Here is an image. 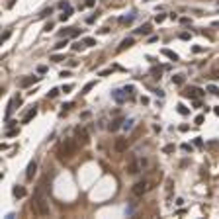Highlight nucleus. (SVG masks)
I'll return each mask as SVG.
<instances>
[{"instance_id": "obj_1", "label": "nucleus", "mask_w": 219, "mask_h": 219, "mask_svg": "<svg viewBox=\"0 0 219 219\" xmlns=\"http://www.w3.org/2000/svg\"><path fill=\"white\" fill-rule=\"evenodd\" d=\"M77 153V141L74 139H67L59 149V159H71Z\"/></svg>"}, {"instance_id": "obj_2", "label": "nucleus", "mask_w": 219, "mask_h": 219, "mask_svg": "<svg viewBox=\"0 0 219 219\" xmlns=\"http://www.w3.org/2000/svg\"><path fill=\"white\" fill-rule=\"evenodd\" d=\"M149 188H151V186H149L145 180H139V182H135V184H133V188H131V194H133L135 198H141V196L147 192Z\"/></svg>"}, {"instance_id": "obj_3", "label": "nucleus", "mask_w": 219, "mask_h": 219, "mask_svg": "<svg viewBox=\"0 0 219 219\" xmlns=\"http://www.w3.org/2000/svg\"><path fill=\"white\" fill-rule=\"evenodd\" d=\"M74 137H77V141L82 143V145H88V141H90V135H88V131H86L84 127L74 129Z\"/></svg>"}, {"instance_id": "obj_4", "label": "nucleus", "mask_w": 219, "mask_h": 219, "mask_svg": "<svg viewBox=\"0 0 219 219\" xmlns=\"http://www.w3.org/2000/svg\"><path fill=\"white\" fill-rule=\"evenodd\" d=\"M141 168H143V166H141V161H139V159H131V161L127 162L125 170H127V174H137Z\"/></svg>"}, {"instance_id": "obj_5", "label": "nucleus", "mask_w": 219, "mask_h": 219, "mask_svg": "<svg viewBox=\"0 0 219 219\" xmlns=\"http://www.w3.org/2000/svg\"><path fill=\"white\" fill-rule=\"evenodd\" d=\"M206 92L201 90V88H198V86H190L186 92H184V96L186 98H190V100H194V98H200V96H204Z\"/></svg>"}, {"instance_id": "obj_6", "label": "nucleus", "mask_w": 219, "mask_h": 219, "mask_svg": "<svg viewBox=\"0 0 219 219\" xmlns=\"http://www.w3.org/2000/svg\"><path fill=\"white\" fill-rule=\"evenodd\" d=\"M112 98H114L117 104H123L125 100H127V92L125 90H114L112 92Z\"/></svg>"}, {"instance_id": "obj_7", "label": "nucleus", "mask_w": 219, "mask_h": 219, "mask_svg": "<svg viewBox=\"0 0 219 219\" xmlns=\"http://www.w3.org/2000/svg\"><path fill=\"white\" fill-rule=\"evenodd\" d=\"M127 145H129L127 139H116L114 149H116V153H123V151H127Z\"/></svg>"}, {"instance_id": "obj_8", "label": "nucleus", "mask_w": 219, "mask_h": 219, "mask_svg": "<svg viewBox=\"0 0 219 219\" xmlns=\"http://www.w3.org/2000/svg\"><path fill=\"white\" fill-rule=\"evenodd\" d=\"M35 170H37V162L32 161L27 164V170H26V178L27 180H33V176H35Z\"/></svg>"}, {"instance_id": "obj_9", "label": "nucleus", "mask_w": 219, "mask_h": 219, "mask_svg": "<svg viewBox=\"0 0 219 219\" xmlns=\"http://www.w3.org/2000/svg\"><path fill=\"white\" fill-rule=\"evenodd\" d=\"M37 80H39V77H26V78L20 80V86H22V88H27V86H32L33 82H37Z\"/></svg>"}, {"instance_id": "obj_10", "label": "nucleus", "mask_w": 219, "mask_h": 219, "mask_svg": "<svg viewBox=\"0 0 219 219\" xmlns=\"http://www.w3.org/2000/svg\"><path fill=\"white\" fill-rule=\"evenodd\" d=\"M35 116H37V108L33 106V108L29 110V112H27L26 116H24V119H22V123H29V121H32V119H33V117H35Z\"/></svg>"}, {"instance_id": "obj_11", "label": "nucleus", "mask_w": 219, "mask_h": 219, "mask_svg": "<svg viewBox=\"0 0 219 219\" xmlns=\"http://www.w3.org/2000/svg\"><path fill=\"white\" fill-rule=\"evenodd\" d=\"M119 127H123V117H116L114 121L110 123V131H117Z\"/></svg>"}, {"instance_id": "obj_12", "label": "nucleus", "mask_w": 219, "mask_h": 219, "mask_svg": "<svg viewBox=\"0 0 219 219\" xmlns=\"http://www.w3.org/2000/svg\"><path fill=\"white\" fill-rule=\"evenodd\" d=\"M135 33L137 35H149L151 33V24H143L139 29H135Z\"/></svg>"}, {"instance_id": "obj_13", "label": "nucleus", "mask_w": 219, "mask_h": 219, "mask_svg": "<svg viewBox=\"0 0 219 219\" xmlns=\"http://www.w3.org/2000/svg\"><path fill=\"white\" fill-rule=\"evenodd\" d=\"M12 194L16 196V198H24V196H26V188H24V186H20V184H18V186H14Z\"/></svg>"}, {"instance_id": "obj_14", "label": "nucleus", "mask_w": 219, "mask_h": 219, "mask_svg": "<svg viewBox=\"0 0 219 219\" xmlns=\"http://www.w3.org/2000/svg\"><path fill=\"white\" fill-rule=\"evenodd\" d=\"M133 45V37H127V39H123L121 41V45L117 47V51H123V49H127V47Z\"/></svg>"}, {"instance_id": "obj_15", "label": "nucleus", "mask_w": 219, "mask_h": 219, "mask_svg": "<svg viewBox=\"0 0 219 219\" xmlns=\"http://www.w3.org/2000/svg\"><path fill=\"white\" fill-rule=\"evenodd\" d=\"M162 55H164V57H168V59H170V61H178V55H176V53H174V51H170V49H162Z\"/></svg>"}, {"instance_id": "obj_16", "label": "nucleus", "mask_w": 219, "mask_h": 219, "mask_svg": "<svg viewBox=\"0 0 219 219\" xmlns=\"http://www.w3.org/2000/svg\"><path fill=\"white\" fill-rule=\"evenodd\" d=\"M71 14H72V8H67V10H65V12L61 14V16H59V20H61V22H67Z\"/></svg>"}, {"instance_id": "obj_17", "label": "nucleus", "mask_w": 219, "mask_h": 219, "mask_svg": "<svg viewBox=\"0 0 219 219\" xmlns=\"http://www.w3.org/2000/svg\"><path fill=\"white\" fill-rule=\"evenodd\" d=\"M14 106H16V100H12V102L8 104V110H6V119H10V116L14 114Z\"/></svg>"}, {"instance_id": "obj_18", "label": "nucleus", "mask_w": 219, "mask_h": 219, "mask_svg": "<svg viewBox=\"0 0 219 219\" xmlns=\"http://www.w3.org/2000/svg\"><path fill=\"white\" fill-rule=\"evenodd\" d=\"M184 80H186L184 74H174L172 77V84H184Z\"/></svg>"}, {"instance_id": "obj_19", "label": "nucleus", "mask_w": 219, "mask_h": 219, "mask_svg": "<svg viewBox=\"0 0 219 219\" xmlns=\"http://www.w3.org/2000/svg\"><path fill=\"white\" fill-rule=\"evenodd\" d=\"M94 86H96V82H94V80H92V82H86V84H84V88H82V94H88Z\"/></svg>"}, {"instance_id": "obj_20", "label": "nucleus", "mask_w": 219, "mask_h": 219, "mask_svg": "<svg viewBox=\"0 0 219 219\" xmlns=\"http://www.w3.org/2000/svg\"><path fill=\"white\" fill-rule=\"evenodd\" d=\"M82 41H84V45H88V47H94V45H96V39H94V37H84Z\"/></svg>"}, {"instance_id": "obj_21", "label": "nucleus", "mask_w": 219, "mask_h": 219, "mask_svg": "<svg viewBox=\"0 0 219 219\" xmlns=\"http://www.w3.org/2000/svg\"><path fill=\"white\" fill-rule=\"evenodd\" d=\"M207 92H209V94H213V96H217V94H219V88L215 86V84H209V86H207Z\"/></svg>"}, {"instance_id": "obj_22", "label": "nucleus", "mask_w": 219, "mask_h": 219, "mask_svg": "<svg viewBox=\"0 0 219 219\" xmlns=\"http://www.w3.org/2000/svg\"><path fill=\"white\" fill-rule=\"evenodd\" d=\"M51 61H55V63H61V61H65V55H59V53H53V55H51Z\"/></svg>"}, {"instance_id": "obj_23", "label": "nucleus", "mask_w": 219, "mask_h": 219, "mask_svg": "<svg viewBox=\"0 0 219 219\" xmlns=\"http://www.w3.org/2000/svg\"><path fill=\"white\" fill-rule=\"evenodd\" d=\"M133 22V14L131 16H123V18H119V24H131Z\"/></svg>"}, {"instance_id": "obj_24", "label": "nucleus", "mask_w": 219, "mask_h": 219, "mask_svg": "<svg viewBox=\"0 0 219 219\" xmlns=\"http://www.w3.org/2000/svg\"><path fill=\"white\" fill-rule=\"evenodd\" d=\"M178 114H180V116H188V108L184 104H178Z\"/></svg>"}, {"instance_id": "obj_25", "label": "nucleus", "mask_w": 219, "mask_h": 219, "mask_svg": "<svg viewBox=\"0 0 219 219\" xmlns=\"http://www.w3.org/2000/svg\"><path fill=\"white\" fill-rule=\"evenodd\" d=\"M65 45H69V41H67V37H65V41H59L57 45H55V51H59V49H65Z\"/></svg>"}, {"instance_id": "obj_26", "label": "nucleus", "mask_w": 219, "mask_h": 219, "mask_svg": "<svg viewBox=\"0 0 219 219\" xmlns=\"http://www.w3.org/2000/svg\"><path fill=\"white\" fill-rule=\"evenodd\" d=\"M174 149H176V147H174L172 143H170V145H166V147L162 149V153H166V155H170V153H174Z\"/></svg>"}, {"instance_id": "obj_27", "label": "nucleus", "mask_w": 219, "mask_h": 219, "mask_svg": "<svg viewBox=\"0 0 219 219\" xmlns=\"http://www.w3.org/2000/svg\"><path fill=\"white\" fill-rule=\"evenodd\" d=\"M57 94H59V88H51L47 92V98H57Z\"/></svg>"}, {"instance_id": "obj_28", "label": "nucleus", "mask_w": 219, "mask_h": 219, "mask_svg": "<svg viewBox=\"0 0 219 219\" xmlns=\"http://www.w3.org/2000/svg\"><path fill=\"white\" fill-rule=\"evenodd\" d=\"M164 20H166V14H157V16H155L157 24H161V22H164Z\"/></svg>"}, {"instance_id": "obj_29", "label": "nucleus", "mask_w": 219, "mask_h": 219, "mask_svg": "<svg viewBox=\"0 0 219 219\" xmlns=\"http://www.w3.org/2000/svg\"><path fill=\"white\" fill-rule=\"evenodd\" d=\"M18 133H20L18 129H6V137H16Z\"/></svg>"}, {"instance_id": "obj_30", "label": "nucleus", "mask_w": 219, "mask_h": 219, "mask_svg": "<svg viewBox=\"0 0 219 219\" xmlns=\"http://www.w3.org/2000/svg\"><path fill=\"white\" fill-rule=\"evenodd\" d=\"M131 127H133V119H127V121L123 123V129H125V131H129Z\"/></svg>"}, {"instance_id": "obj_31", "label": "nucleus", "mask_w": 219, "mask_h": 219, "mask_svg": "<svg viewBox=\"0 0 219 219\" xmlns=\"http://www.w3.org/2000/svg\"><path fill=\"white\" fill-rule=\"evenodd\" d=\"M170 192H172V178H168L166 180V194L170 196Z\"/></svg>"}, {"instance_id": "obj_32", "label": "nucleus", "mask_w": 219, "mask_h": 219, "mask_svg": "<svg viewBox=\"0 0 219 219\" xmlns=\"http://www.w3.org/2000/svg\"><path fill=\"white\" fill-rule=\"evenodd\" d=\"M209 78H213V80H215V78H219V69H213V71L209 72Z\"/></svg>"}, {"instance_id": "obj_33", "label": "nucleus", "mask_w": 219, "mask_h": 219, "mask_svg": "<svg viewBox=\"0 0 219 219\" xmlns=\"http://www.w3.org/2000/svg\"><path fill=\"white\" fill-rule=\"evenodd\" d=\"M84 45V41H77L74 45H72V51H80V47Z\"/></svg>"}, {"instance_id": "obj_34", "label": "nucleus", "mask_w": 219, "mask_h": 219, "mask_svg": "<svg viewBox=\"0 0 219 219\" xmlns=\"http://www.w3.org/2000/svg\"><path fill=\"white\" fill-rule=\"evenodd\" d=\"M37 72H39V74H45V72H47V67H45V65H39V67H37Z\"/></svg>"}, {"instance_id": "obj_35", "label": "nucleus", "mask_w": 219, "mask_h": 219, "mask_svg": "<svg viewBox=\"0 0 219 219\" xmlns=\"http://www.w3.org/2000/svg\"><path fill=\"white\" fill-rule=\"evenodd\" d=\"M72 88H74L72 84H65V86H63V92H65V94H67V92H71Z\"/></svg>"}, {"instance_id": "obj_36", "label": "nucleus", "mask_w": 219, "mask_h": 219, "mask_svg": "<svg viewBox=\"0 0 219 219\" xmlns=\"http://www.w3.org/2000/svg\"><path fill=\"white\" fill-rule=\"evenodd\" d=\"M182 151H184V153H190V151H192V145L184 143V145H182Z\"/></svg>"}, {"instance_id": "obj_37", "label": "nucleus", "mask_w": 219, "mask_h": 219, "mask_svg": "<svg viewBox=\"0 0 219 219\" xmlns=\"http://www.w3.org/2000/svg\"><path fill=\"white\" fill-rule=\"evenodd\" d=\"M204 119H206L204 116H196V119H194V121L198 123V125H201V123H204Z\"/></svg>"}, {"instance_id": "obj_38", "label": "nucleus", "mask_w": 219, "mask_h": 219, "mask_svg": "<svg viewBox=\"0 0 219 219\" xmlns=\"http://www.w3.org/2000/svg\"><path fill=\"white\" fill-rule=\"evenodd\" d=\"M180 39H182V41H188V39H190V33H188V32L180 33Z\"/></svg>"}, {"instance_id": "obj_39", "label": "nucleus", "mask_w": 219, "mask_h": 219, "mask_svg": "<svg viewBox=\"0 0 219 219\" xmlns=\"http://www.w3.org/2000/svg\"><path fill=\"white\" fill-rule=\"evenodd\" d=\"M192 51H194V53H201V51H204V47H200V45H194V47H192Z\"/></svg>"}, {"instance_id": "obj_40", "label": "nucleus", "mask_w": 219, "mask_h": 219, "mask_svg": "<svg viewBox=\"0 0 219 219\" xmlns=\"http://www.w3.org/2000/svg\"><path fill=\"white\" fill-rule=\"evenodd\" d=\"M153 74H155L153 78H161V69H153Z\"/></svg>"}, {"instance_id": "obj_41", "label": "nucleus", "mask_w": 219, "mask_h": 219, "mask_svg": "<svg viewBox=\"0 0 219 219\" xmlns=\"http://www.w3.org/2000/svg\"><path fill=\"white\" fill-rule=\"evenodd\" d=\"M94 4H96V0H86V2H84V6H88V8H92Z\"/></svg>"}, {"instance_id": "obj_42", "label": "nucleus", "mask_w": 219, "mask_h": 219, "mask_svg": "<svg viewBox=\"0 0 219 219\" xmlns=\"http://www.w3.org/2000/svg\"><path fill=\"white\" fill-rule=\"evenodd\" d=\"M194 145H196V147H204V141H201L200 137H198V139H196V141H194Z\"/></svg>"}, {"instance_id": "obj_43", "label": "nucleus", "mask_w": 219, "mask_h": 219, "mask_svg": "<svg viewBox=\"0 0 219 219\" xmlns=\"http://www.w3.org/2000/svg\"><path fill=\"white\" fill-rule=\"evenodd\" d=\"M10 35H12V32H10V29H8V32H6V33H4V35H2V41H6V39H8V37H10Z\"/></svg>"}, {"instance_id": "obj_44", "label": "nucleus", "mask_w": 219, "mask_h": 219, "mask_svg": "<svg viewBox=\"0 0 219 219\" xmlns=\"http://www.w3.org/2000/svg\"><path fill=\"white\" fill-rule=\"evenodd\" d=\"M51 29H53V24H51V22H49V24H47V26H45V29H43V32H47V33H49V32H51Z\"/></svg>"}, {"instance_id": "obj_45", "label": "nucleus", "mask_w": 219, "mask_h": 219, "mask_svg": "<svg viewBox=\"0 0 219 219\" xmlns=\"http://www.w3.org/2000/svg\"><path fill=\"white\" fill-rule=\"evenodd\" d=\"M110 72H112V69H106V71H102V72H100V77H108Z\"/></svg>"}, {"instance_id": "obj_46", "label": "nucleus", "mask_w": 219, "mask_h": 219, "mask_svg": "<svg viewBox=\"0 0 219 219\" xmlns=\"http://www.w3.org/2000/svg\"><path fill=\"white\" fill-rule=\"evenodd\" d=\"M16 123H18V121H8V123H6V129H12Z\"/></svg>"}, {"instance_id": "obj_47", "label": "nucleus", "mask_w": 219, "mask_h": 219, "mask_svg": "<svg viewBox=\"0 0 219 219\" xmlns=\"http://www.w3.org/2000/svg\"><path fill=\"white\" fill-rule=\"evenodd\" d=\"M59 77H63V78H65V77H71V72H69V71H63L61 74H59Z\"/></svg>"}, {"instance_id": "obj_48", "label": "nucleus", "mask_w": 219, "mask_h": 219, "mask_svg": "<svg viewBox=\"0 0 219 219\" xmlns=\"http://www.w3.org/2000/svg\"><path fill=\"white\" fill-rule=\"evenodd\" d=\"M123 90L127 92V94H131V92H133V86H125V88H123Z\"/></svg>"}, {"instance_id": "obj_49", "label": "nucleus", "mask_w": 219, "mask_h": 219, "mask_svg": "<svg viewBox=\"0 0 219 219\" xmlns=\"http://www.w3.org/2000/svg\"><path fill=\"white\" fill-rule=\"evenodd\" d=\"M80 117H82V119H88V117H90V112H84V114H82Z\"/></svg>"}, {"instance_id": "obj_50", "label": "nucleus", "mask_w": 219, "mask_h": 219, "mask_svg": "<svg viewBox=\"0 0 219 219\" xmlns=\"http://www.w3.org/2000/svg\"><path fill=\"white\" fill-rule=\"evenodd\" d=\"M14 2H16V0H8V2H6V8H12V6H14Z\"/></svg>"}, {"instance_id": "obj_51", "label": "nucleus", "mask_w": 219, "mask_h": 219, "mask_svg": "<svg viewBox=\"0 0 219 219\" xmlns=\"http://www.w3.org/2000/svg\"><path fill=\"white\" fill-rule=\"evenodd\" d=\"M180 24H190V18H180Z\"/></svg>"}, {"instance_id": "obj_52", "label": "nucleus", "mask_w": 219, "mask_h": 219, "mask_svg": "<svg viewBox=\"0 0 219 219\" xmlns=\"http://www.w3.org/2000/svg\"><path fill=\"white\" fill-rule=\"evenodd\" d=\"M213 114H215V116H219V108H213Z\"/></svg>"}]
</instances>
